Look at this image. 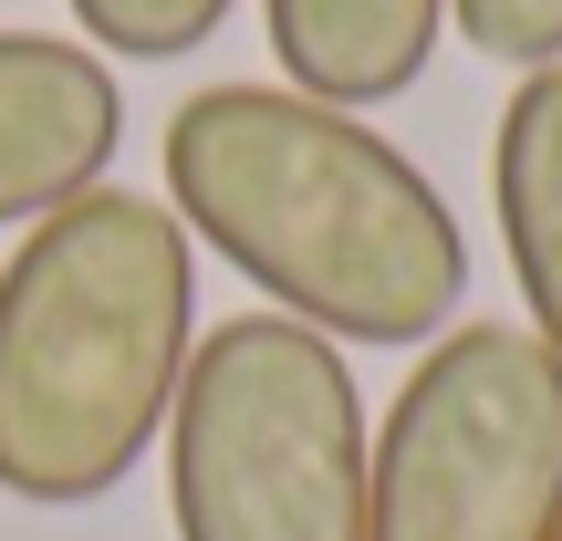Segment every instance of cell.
Segmentation results:
<instances>
[{"instance_id":"1","label":"cell","mask_w":562,"mask_h":541,"mask_svg":"<svg viewBox=\"0 0 562 541\" xmlns=\"http://www.w3.org/2000/svg\"><path fill=\"white\" fill-rule=\"evenodd\" d=\"M167 208L271 313L334 343H438L469 302V240L406 146L292 83H199L157 136Z\"/></svg>"},{"instance_id":"2","label":"cell","mask_w":562,"mask_h":541,"mask_svg":"<svg viewBox=\"0 0 562 541\" xmlns=\"http://www.w3.org/2000/svg\"><path fill=\"white\" fill-rule=\"evenodd\" d=\"M199 354V240L167 199L83 188L0 261V500L94 510L167 438Z\"/></svg>"},{"instance_id":"3","label":"cell","mask_w":562,"mask_h":541,"mask_svg":"<svg viewBox=\"0 0 562 541\" xmlns=\"http://www.w3.org/2000/svg\"><path fill=\"white\" fill-rule=\"evenodd\" d=\"M375 417L334 334L292 313H229L199 334L167 406L178 541H364Z\"/></svg>"},{"instance_id":"4","label":"cell","mask_w":562,"mask_h":541,"mask_svg":"<svg viewBox=\"0 0 562 541\" xmlns=\"http://www.w3.org/2000/svg\"><path fill=\"white\" fill-rule=\"evenodd\" d=\"M562 354L531 323H448L364 459V541H552Z\"/></svg>"},{"instance_id":"5","label":"cell","mask_w":562,"mask_h":541,"mask_svg":"<svg viewBox=\"0 0 562 541\" xmlns=\"http://www.w3.org/2000/svg\"><path fill=\"white\" fill-rule=\"evenodd\" d=\"M115 146H125L115 63L63 32H0V229H32L63 199L104 188Z\"/></svg>"},{"instance_id":"6","label":"cell","mask_w":562,"mask_h":541,"mask_svg":"<svg viewBox=\"0 0 562 541\" xmlns=\"http://www.w3.org/2000/svg\"><path fill=\"white\" fill-rule=\"evenodd\" d=\"M261 21H271V63L292 94L364 115V104H396L427 74L448 0H261Z\"/></svg>"},{"instance_id":"7","label":"cell","mask_w":562,"mask_h":541,"mask_svg":"<svg viewBox=\"0 0 562 541\" xmlns=\"http://www.w3.org/2000/svg\"><path fill=\"white\" fill-rule=\"evenodd\" d=\"M490 208H501V250L531 334L562 354V63H531L510 83L501 136H490Z\"/></svg>"},{"instance_id":"8","label":"cell","mask_w":562,"mask_h":541,"mask_svg":"<svg viewBox=\"0 0 562 541\" xmlns=\"http://www.w3.org/2000/svg\"><path fill=\"white\" fill-rule=\"evenodd\" d=\"M229 11L240 0H74V32H83V53H115V63H178Z\"/></svg>"},{"instance_id":"9","label":"cell","mask_w":562,"mask_h":541,"mask_svg":"<svg viewBox=\"0 0 562 541\" xmlns=\"http://www.w3.org/2000/svg\"><path fill=\"white\" fill-rule=\"evenodd\" d=\"M448 32H469V53L531 74V63H562V0H448Z\"/></svg>"},{"instance_id":"10","label":"cell","mask_w":562,"mask_h":541,"mask_svg":"<svg viewBox=\"0 0 562 541\" xmlns=\"http://www.w3.org/2000/svg\"><path fill=\"white\" fill-rule=\"evenodd\" d=\"M552 541H562V531H552Z\"/></svg>"}]
</instances>
